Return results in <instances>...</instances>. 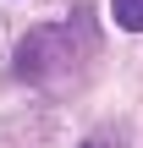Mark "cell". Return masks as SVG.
<instances>
[{"label":"cell","instance_id":"1","mask_svg":"<svg viewBox=\"0 0 143 148\" xmlns=\"http://www.w3.org/2000/svg\"><path fill=\"white\" fill-rule=\"evenodd\" d=\"M88 49H94V33H77V27H66V22H39V27L17 44V77L33 82V88H44V93H61V88L83 71Z\"/></svg>","mask_w":143,"mask_h":148},{"label":"cell","instance_id":"2","mask_svg":"<svg viewBox=\"0 0 143 148\" xmlns=\"http://www.w3.org/2000/svg\"><path fill=\"white\" fill-rule=\"evenodd\" d=\"M110 11H116V27L143 33V0H110Z\"/></svg>","mask_w":143,"mask_h":148},{"label":"cell","instance_id":"3","mask_svg":"<svg viewBox=\"0 0 143 148\" xmlns=\"http://www.w3.org/2000/svg\"><path fill=\"white\" fill-rule=\"evenodd\" d=\"M83 148H110V137H94V143H83Z\"/></svg>","mask_w":143,"mask_h":148}]
</instances>
